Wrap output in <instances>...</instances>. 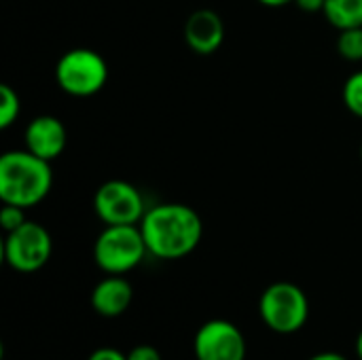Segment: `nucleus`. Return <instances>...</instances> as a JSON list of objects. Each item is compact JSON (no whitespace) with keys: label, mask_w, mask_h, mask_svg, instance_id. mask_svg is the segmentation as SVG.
Returning a JSON list of instances; mask_svg holds the SVG:
<instances>
[{"label":"nucleus","mask_w":362,"mask_h":360,"mask_svg":"<svg viewBox=\"0 0 362 360\" xmlns=\"http://www.w3.org/2000/svg\"><path fill=\"white\" fill-rule=\"evenodd\" d=\"M140 231L153 257L176 261L199 246L204 238V223L191 206L159 204L146 210L140 221Z\"/></svg>","instance_id":"1"},{"label":"nucleus","mask_w":362,"mask_h":360,"mask_svg":"<svg viewBox=\"0 0 362 360\" xmlns=\"http://www.w3.org/2000/svg\"><path fill=\"white\" fill-rule=\"evenodd\" d=\"M53 187L51 161L25 151H8L0 157V199L23 210L40 204Z\"/></svg>","instance_id":"2"},{"label":"nucleus","mask_w":362,"mask_h":360,"mask_svg":"<svg viewBox=\"0 0 362 360\" xmlns=\"http://www.w3.org/2000/svg\"><path fill=\"white\" fill-rule=\"evenodd\" d=\"M148 252L140 225H106L93 244L95 265L115 276L138 267Z\"/></svg>","instance_id":"3"},{"label":"nucleus","mask_w":362,"mask_h":360,"mask_svg":"<svg viewBox=\"0 0 362 360\" xmlns=\"http://www.w3.org/2000/svg\"><path fill=\"white\" fill-rule=\"evenodd\" d=\"M259 314L274 333L291 335L305 327L310 318V301L297 284L276 282L261 295Z\"/></svg>","instance_id":"4"},{"label":"nucleus","mask_w":362,"mask_h":360,"mask_svg":"<svg viewBox=\"0 0 362 360\" xmlns=\"http://www.w3.org/2000/svg\"><path fill=\"white\" fill-rule=\"evenodd\" d=\"M55 81L62 91L74 98H89L104 89L108 81V64L93 49H70L55 66Z\"/></svg>","instance_id":"5"},{"label":"nucleus","mask_w":362,"mask_h":360,"mask_svg":"<svg viewBox=\"0 0 362 360\" xmlns=\"http://www.w3.org/2000/svg\"><path fill=\"white\" fill-rule=\"evenodd\" d=\"M53 252L51 233L40 225L25 221L15 231L6 233L4 240V261L11 269L19 274H34L42 269Z\"/></svg>","instance_id":"6"},{"label":"nucleus","mask_w":362,"mask_h":360,"mask_svg":"<svg viewBox=\"0 0 362 360\" xmlns=\"http://www.w3.org/2000/svg\"><path fill=\"white\" fill-rule=\"evenodd\" d=\"M93 210L104 225H140L146 214L142 193L127 180H106L93 195Z\"/></svg>","instance_id":"7"},{"label":"nucleus","mask_w":362,"mask_h":360,"mask_svg":"<svg viewBox=\"0 0 362 360\" xmlns=\"http://www.w3.org/2000/svg\"><path fill=\"white\" fill-rule=\"evenodd\" d=\"M193 350L197 360H244L246 339L233 323L210 320L197 331Z\"/></svg>","instance_id":"8"},{"label":"nucleus","mask_w":362,"mask_h":360,"mask_svg":"<svg viewBox=\"0 0 362 360\" xmlns=\"http://www.w3.org/2000/svg\"><path fill=\"white\" fill-rule=\"evenodd\" d=\"M23 138H25V149L47 161L57 159L68 144L66 125L53 115H40L32 119L25 127Z\"/></svg>","instance_id":"9"},{"label":"nucleus","mask_w":362,"mask_h":360,"mask_svg":"<svg viewBox=\"0 0 362 360\" xmlns=\"http://www.w3.org/2000/svg\"><path fill=\"white\" fill-rule=\"evenodd\" d=\"M225 40L223 17L212 8H197L185 21V42L199 55L214 53Z\"/></svg>","instance_id":"10"},{"label":"nucleus","mask_w":362,"mask_h":360,"mask_svg":"<svg viewBox=\"0 0 362 360\" xmlns=\"http://www.w3.org/2000/svg\"><path fill=\"white\" fill-rule=\"evenodd\" d=\"M134 299V289L123 276L108 274L91 293V306L100 316L117 318L121 316Z\"/></svg>","instance_id":"11"},{"label":"nucleus","mask_w":362,"mask_h":360,"mask_svg":"<svg viewBox=\"0 0 362 360\" xmlns=\"http://www.w3.org/2000/svg\"><path fill=\"white\" fill-rule=\"evenodd\" d=\"M322 13L337 30L362 28V0H325Z\"/></svg>","instance_id":"12"},{"label":"nucleus","mask_w":362,"mask_h":360,"mask_svg":"<svg viewBox=\"0 0 362 360\" xmlns=\"http://www.w3.org/2000/svg\"><path fill=\"white\" fill-rule=\"evenodd\" d=\"M21 112V100L11 85H0V127H11Z\"/></svg>","instance_id":"13"},{"label":"nucleus","mask_w":362,"mask_h":360,"mask_svg":"<svg viewBox=\"0 0 362 360\" xmlns=\"http://www.w3.org/2000/svg\"><path fill=\"white\" fill-rule=\"evenodd\" d=\"M337 51L348 62H361L362 59V28L339 30L337 36Z\"/></svg>","instance_id":"14"},{"label":"nucleus","mask_w":362,"mask_h":360,"mask_svg":"<svg viewBox=\"0 0 362 360\" xmlns=\"http://www.w3.org/2000/svg\"><path fill=\"white\" fill-rule=\"evenodd\" d=\"M344 104L346 108L362 119V70L354 72L344 85Z\"/></svg>","instance_id":"15"},{"label":"nucleus","mask_w":362,"mask_h":360,"mask_svg":"<svg viewBox=\"0 0 362 360\" xmlns=\"http://www.w3.org/2000/svg\"><path fill=\"white\" fill-rule=\"evenodd\" d=\"M25 223V214H23V208L19 206H11V204H4L2 210H0V225L2 229L8 233V231H15L17 227H21Z\"/></svg>","instance_id":"16"},{"label":"nucleus","mask_w":362,"mask_h":360,"mask_svg":"<svg viewBox=\"0 0 362 360\" xmlns=\"http://www.w3.org/2000/svg\"><path fill=\"white\" fill-rule=\"evenodd\" d=\"M127 360H161V354L153 346H136L129 350Z\"/></svg>","instance_id":"17"},{"label":"nucleus","mask_w":362,"mask_h":360,"mask_svg":"<svg viewBox=\"0 0 362 360\" xmlns=\"http://www.w3.org/2000/svg\"><path fill=\"white\" fill-rule=\"evenodd\" d=\"M87 360H127V354H123L115 348H100Z\"/></svg>","instance_id":"18"},{"label":"nucleus","mask_w":362,"mask_h":360,"mask_svg":"<svg viewBox=\"0 0 362 360\" xmlns=\"http://www.w3.org/2000/svg\"><path fill=\"white\" fill-rule=\"evenodd\" d=\"M295 4L305 13H318L325 8V0H295Z\"/></svg>","instance_id":"19"},{"label":"nucleus","mask_w":362,"mask_h":360,"mask_svg":"<svg viewBox=\"0 0 362 360\" xmlns=\"http://www.w3.org/2000/svg\"><path fill=\"white\" fill-rule=\"evenodd\" d=\"M310 360H348V359H346V356H341V354H337V352H322V354L312 356Z\"/></svg>","instance_id":"20"},{"label":"nucleus","mask_w":362,"mask_h":360,"mask_svg":"<svg viewBox=\"0 0 362 360\" xmlns=\"http://www.w3.org/2000/svg\"><path fill=\"white\" fill-rule=\"evenodd\" d=\"M259 2L265 4V6H272V8H280V6H286V4H291L295 0H259Z\"/></svg>","instance_id":"21"},{"label":"nucleus","mask_w":362,"mask_h":360,"mask_svg":"<svg viewBox=\"0 0 362 360\" xmlns=\"http://www.w3.org/2000/svg\"><path fill=\"white\" fill-rule=\"evenodd\" d=\"M356 352H358V359L362 360V331L361 335H358V339H356Z\"/></svg>","instance_id":"22"},{"label":"nucleus","mask_w":362,"mask_h":360,"mask_svg":"<svg viewBox=\"0 0 362 360\" xmlns=\"http://www.w3.org/2000/svg\"><path fill=\"white\" fill-rule=\"evenodd\" d=\"M361 159H362V144H361Z\"/></svg>","instance_id":"23"}]
</instances>
